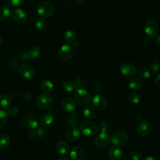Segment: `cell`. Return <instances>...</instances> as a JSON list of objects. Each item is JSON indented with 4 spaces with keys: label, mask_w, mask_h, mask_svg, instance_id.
<instances>
[{
    "label": "cell",
    "mask_w": 160,
    "mask_h": 160,
    "mask_svg": "<svg viewBox=\"0 0 160 160\" xmlns=\"http://www.w3.org/2000/svg\"><path fill=\"white\" fill-rule=\"evenodd\" d=\"M36 132H37V136H38V138L41 139L44 138L46 136V131L43 128H38Z\"/></svg>",
    "instance_id": "39"
},
{
    "label": "cell",
    "mask_w": 160,
    "mask_h": 160,
    "mask_svg": "<svg viewBox=\"0 0 160 160\" xmlns=\"http://www.w3.org/2000/svg\"><path fill=\"white\" fill-rule=\"evenodd\" d=\"M1 41H2V39H1V37L0 36V44H1Z\"/></svg>",
    "instance_id": "50"
},
{
    "label": "cell",
    "mask_w": 160,
    "mask_h": 160,
    "mask_svg": "<svg viewBox=\"0 0 160 160\" xmlns=\"http://www.w3.org/2000/svg\"><path fill=\"white\" fill-rule=\"evenodd\" d=\"M83 114L86 118L89 119H92L95 118L96 116V112L95 110L91 106L85 107L83 110Z\"/></svg>",
    "instance_id": "25"
},
{
    "label": "cell",
    "mask_w": 160,
    "mask_h": 160,
    "mask_svg": "<svg viewBox=\"0 0 160 160\" xmlns=\"http://www.w3.org/2000/svg\"><path fill=\"white\" fill-rule=\"evenodd\" d=\"M128 99H129V101L131 103L135 104H138L139 102V100H140L139 95L137 93H136V92H131L129 94Z\"/></svg>",
    "instance_id": "34"
},
{
    "label": "cell",
    "mask_w": 160,
    "mask_h": 160,
    "mask_svg": "<svg viewBox=\"0 0 160 160\" xmlns=\"http://www.w3.org/2000/svg\"><path fill=\"white\" fill-rule=\"evenodd\" d=\"M76 38V34L75 31L72 29H68L64 33V40L68 42V43H71L74 41Z\"/></svg>",
    "instance_id": "23"
},
{
    "label": "cell",
    "mask_w": 160,
    "mask_h": 160,
    "mask_svg": "<svg viewBox=\"0 0 160 160\" xmlns=\"http://www.w3.org/2000/svg\"><path fill=\"white\" fill-rule=\"evenodd\" d=\"M108 154L109 158L112 160H121L124 158L123 151L118 147L110 148Z\"/></svg>",
    "instance_id": "16"
},
{
    "label": "cell",
    "mask_w": 160,
    "mask_h": 160,
    "mask_svg": "<svg viewBox=\"0 0 160 160\" xmlns=\"http://www.w3.org/2000/svg\"><path fill=\"white\" fill-rule=\"evenodd\" d=\"M119 70L122 74L128 77L132 76L136 73V67L129 62H124L121 64L119 67Z\"/></svg>",
    "instance_id": "11"
},
{
    "label": "cell",
    "mask_w": 160,
    "mask_h": 160,
    "mask_svg": "<svg viewBox=\"0 0 160 160\" xmlns=\"http://www.w3.org/2000/svg\"><path fill=\"white\" fill-rule=\"evenodd\" d=\"M142 160H158V159L152 156H146Z\"/></svg>",
    "instance_id": "46"
},
{
    "label": "cell",
    "mask_w": 160,
    "mask_h": 160,
    "mask_svg": "<svg viewBox=\"0 0 160 160\" xmlns=\"http://www.w3.org/2000/svg\"><path fill=\"white\" fill-rule=\"evenodd\" d=\"M46 22L45 19L42 18H40L38 19L37 21H36L35 29L37 31L41 32L44 29V28L46 27Z\"/></svg>",
    "instance_id": "29"
},
{
    "label": "cell",
    "mask_w": 160,
    "mask_h": 160,
    "mask_svg": "<svg viewBox=\"0 0 160 160\" xmlns=\"http://www.w3.org/2000/svg\"><path fill=\"white\" fill-rule=\"evenodd\" d=\"M19 73L23 78L31 79L35 76V69L29 64H24L20 67Z\"/></svg>",
    "instance_id": "8"
},
{
    "label": "cell",
    "mask_w": 160,
    "mask_h": 160,
    "mask_svg": "<svg viewBox=\"0 0 160 160\" xmlns=\"http://www.w3.org/2000/svg\"><path fill=\"white\" fill-rule=\"evenodd\" d=\"M62 108L68 112H71L76 109V104L75 101L71 98H64L61 103Z\"/></svg>",
    "instance_id": "18"
},
{
    "label": "cell",
    "mask_w": 160,
    "mask_h": 160,
    "mask_svg": "<svg viewBox=\"0 0 160 160\" xmlns=\"http://www.w3.org/2000/svg\"><path fill=\"white\" fill-rule=\"evenodd\" d=\"M110 142L109 136L106 132H101L95 139V144L99 148H106Z\"/></svg>",
    "instance_id": "10"
},
{
    "label": "cell",
    "mask_w": 160,
    "mask_h": 160,
    "mask_svg": "<svg viewBox=\"0 0 160 160\" xmlns=\"http://www.w3.org/2000/svg\"><path fill=\"white\" fill-rule=\"evenodd\" d=\"M144 31L148 36L151 38H154L158 34L159 26L154 21L149 20L145 24Z\"/></svg>",
    "instance_id": "6"
},
{
    "label": "cell",
    "mask_w": 160,
    "mask_h": 160,
    "mask_svg": "<svg viewBox=\"0 0 160 160\" xmlns=\"http://www.w3.org/2000/svg\"><path fill=\"white\" fill-rule=\"evenodd\" d=\"M128 140V135L122 131H118L114 132L111 138L112 144L117 146H122L126 144Z\"/></svg>",
    "instance_id": "2"
},
{
    "label": "cell",
    "mask_w": 160,
    "mask_h": 160,
    "mask_svg": "<svg viewBox=\"0 0 160 160\" xmlns=\"http://www.w3.org/2000/svg\"><path fill=\"white\" fill-rule=\"evenodd\" d=\"M92 104L93 107L96 109L101 111L106 108L107 101L103 96L101 94H96L92 98Z\"/></svg>",
    "instance_id": "12"
},
{
    "label": "cell",
    "mask_w": 160,
    "mask_h": 160,
    "mask_svg": "<svg viewBox=\"0 0 160 160\" xmlns=\"http://www.w3.org/2000/svg\"><path fill=\"white\" fill-rule=\"evenodd\" d=\"M54 121V117L51 112H47L44 113L40 118V124L43 127L50 126Z\"/></svg>",
    "instance_id": "19"
},
{
    "label": "cell",
    "mask_w": 160,
    "mask_h": 160,
    "mask_svg": "<svg viewBox=\"0 0 160 160\" xmlns=\"http://www.w3.org/2000/svg\"><path fill=\"white\" fill-rule=\"evenodd\" d=\"M23 125L29 129H35L38 127V122L36 118L33 115H28L22 119Z\"/></svg>",
    "instance_id": "15"
},
{
    "label": "cell",
    "mask_w": 160,
    "mask_h": 160,
    "mask_svg": "<svg viewBox=\"0 0 160 160\" xmlns=\"http://www.w3.org/2000/svg\"><path fill=\"white\" fill-rule=\"evenodd\" d=\"M142 86L141 79L137 77L134 76L129 81V87L132 91L139 90Z\"/></svg>",
    "instance_id": "21"
},
{
    "label": "cell",
    "mask_w": 160,
    "mask_h": 160,
    "mask_svg": "<svg viewBox=\"0 0 160 160\" xmlns=\"http://www.w3.org/2000/svg\"><path fill=\"white\" fill-rule=\"evenodd\" d=\"M12 19L19 24H22L27 20L26 13L21 9H16L11 12Z\"/></svg>",
    "instance_id": "13"
},
{
    "label": "cell",
    "mask_w": 160,
    "mask_h": 160,
    "mask_svg": "<svg viewBox=\"0 0 160 160\" xmlns=\"http://www.w3.org/2000/svg\"><path fill=\"white\" fill-rule=\"evenodd\" d=\"M79 42L78 41H74V42H72V44L71 47L72 48L76 49V48H78L79 47Z\"/></svg>",
    "instance_id": "45"
},
{
    "label": "cell",
    "mask_w": 160,
    "mask_h": 160,
    "mask_svg": "<svg viewBox=\"0 0 160 160\" xmlns=\"http://www.w3.org/2000/svg\"><path fill=\"white\" fill-rule=\"evenodd\" d=\"M154 82H155V84L156 86L160 88V74H158L156 78H155V79H154Z\"/></svg>",
    "instance_id": "42"
},
{
    "label": "cell",
    "mask_w": 160,
    "mask_h": 160,
    "mask_svg": "<svg viewBox=\"0 0 160 160\" xmlns=\"http://www.w3.org/2000/svg\"><path fill=\"white\" fill-rule=\"evenodd\" d=\"M11 139L6 134H2L0 136V148L1 149H6L10 145Z\"/></svg>",
    "instance_id": "28"
},
{
    "label": "cell",
    "mask_w": 160,
    "mask_h": 160,
    "mask_svg": "<svg viewBox=\"0 0 160 160\" xmlns=\"http://www.w3.org/2000/svg\"><path fill=\"white\" fill-rule=\"evenodd\" d=\"M74 96L76 101L80 105L84 106L88 104L91 101V94L84 88H77L74 90Z\"/></svg>",
    "instance_id": "1"
},
{
    "label": "cell",
    "mask_w": 160,
    "mask_h": 160,
    "mask_svg": "<svg viewBox=\"0 0 160 160\" xmlns=\"http://www.w3.org/2000/svg\"><path fill=\"white\" fill-rule=\"evenodd\" d=\"M58 160H69V159L66 156H61L58 158Z\"/></svg>",
    "instance_id": "48"
},
{
    "label": "cell",
    "mask_w": 160,
    "mask_h": 160,
    "mask_svg": "<svg viewBox=\"0 0 160 160\" xmlns=\"http://www.w3.org/2000/svg\"><path fill=\"white\" fill-rule=\"evenodd\" d=\"M18 111H19V109H18V107L12 106V107H10L8 109L6 112H7L8 115L11 116H15L18 114Z\"/></svg>",
    "instance_id": "38"
},
{
    "label": "cell",
    "mask_w": 160,
    "mask_h": 160,
    "mask_svg": "<svg viewBox=\"0 0 160 160\" xmlns=\"http://www.w3.org/2000/svg\"><path fill=\"white\" fill-rule=\"evenodd\" d=\"M131 158L132 160H141L142 159V155L138 151H133L131 153Z\"/></svg>",
    "instance_id": "37"
},
{
    "label": "cell",
    "mask_w": 160,
    "mask_h": 160,
    "mask_svg": "<svg viewBox=\"0 0 160 160\" xmlns=\"http://www.w3.org/2000/svg\"><path fill=\"white\" fill-rule=\"evenodd\" d=\"M87 156L86 150L81 146L74 147L70 152V157L72 160H85Z\"/></svg>",
    "instance_id": "9"
},
{
    "label": "cell",
    "mask_w": 160,
    "mask_h": 160,
    "mask_svg": "<svg viewBox=\"0 0 160 160\" xmlns=\"http://www.w3.org/2000/svg\"><path fill=\"white\" fill-rule=\"evenodd\" d=\"M136 131L141 136H147L150 131L149 123L144 120L139 121L136 126Z\"/></svg>",
    "instance_id": "14"
},
{
    "label": "cell",
    "mask_w": 160,
    "mask_h": 160,
    "mask_svg": "<svg viewBox=\"0 0 160 160\" xmlns=\"http://www.w3.org/2000/svg\"><path fill=\"white\" fill-rule=\"evenodd\" d=\"M41 88L44 92L48 93L52 91L53 84L52 82L49 80H44L41 83Z\"/></svg>",
    "instance_id": "27"
},
{
    "label": "cell",
    "mask_w": 160,
    "mask_h": 160,
    "mask_svg": "<svg viewBox=\"0 0 160 160\" xmlns=\"http://www.w3.org/2000/svg\"><path fill=\"white\" fill-rule=\"evenodd\" d=\"M74 1L78 3H84V2H86L88 0H74Z\"/></svg>",
    "instance_id": "49"
},
{
    "label": "cell",
    "mask_w": 160,
    "mask_h": 160,
    "mask_svg": "<svg viewBox=\"0 0 160 160\" xmlns=\"http://www.w3.org/2000/svg\"><path fill=\"white\" fill-rule=\"evenodd\" d=\"M156 42L157 44L160 46V34L156 37Z\"/></svg>",
    "instance_id": "47"
},
{
    "label": "cell",
    "mask_w": 160,
    "mask_h": 160,
    "mask_svg": "<svg viewBox=\"0 0 160 160\" xmlns=\"http://www.w3.org/2000/svg\"><path fill=\"white\" fill-rule=\"evenodd\" d=\"M99 129H101V132H106L108 129V124L106 121H102L99 124Z\"/></svg>",
    "instance_id": "40"
},
{
    "label": "cell",
    "mask_w": 160,
    "mask_h": 160,
    "mask_svg": "<svg viewBox=\"0 0 160 160\" xmlns=\"http://www.w3.org/2000/svg\"><path fill=\"white\" fill-rule=\"evenodd\" d=\"M41 53L40 49L36 46L31 48L27 52L28 58L29 59H34L37 58Z\"/></svg>",
    "instance_id": "22"
},
{
    "label": "cell",
    "mask_w": 160,
    "mask_h": 160,
    "mask_svg": "<svg viewBox=\"0 0 160 160\" xmlns=\"http://www.w3.org/2000/svg\"><path fill=\"white\" fill-rule=\"evenodd\" d=\"M80 136V131L76 127H70L66 132V137L70 141H77Z\"/></svg>",
    "instance_id": "17"
},
{
    "label": "cell",
    "mask_w": 160,
    "mask_h": 160,
    "mask_svg": "<svg viewBox=\"0 0 160 160\" xmlns=\"http://www.w3.org/2000/svg\"><path fill=\"white\" fill-rule=\"evenodd\" d=\"M73 53L72 48L68 44H64L62 46L58 53L59 59L62 61H67L69 60Z\"/></svg>",
    "instance_id": "7"
},
{
    "label": "cell",
    "mask_w": 160,
    "mask_h": 160,
    "mask_svg": "<svg viewBox=\"0 0 160 160\" xmlns=\"http://www.w3.org/2000/svg\"><path fill=\"white\" fill-rule=\"evenodd\" d=\"M11 14L10 9L8 6H3L0 8V21H4L7 20Z\"/></svg>",
    "instance_id": "24"
},
{
    "label": "cell",
    "mask_w": 160,
    "mask_h": 160,
    "mask_svg": "<svg viewBox=\"0 0 160 160\" xmlns=\"http://www.w3.org/2000/svg\"><path fill=\"white\" fill-rule=\"evenodd\" d=\"M31 99V94L29 92H26L24 94L23 99L25 101H29Z\"/></svg>",
    "instance_id": "44"
},
{
    "label": "cell",
    "mask_w": 160,
    "mask_h": 160,
    "mask_svg": "<svg viewBox=\"0 0 160 160\" xmlns=\"http://www.w3.org/2000/svg\"><path fill=\"white\" fill-rule=\"evenodd\" d=\"M6 1L9 6L16 8L21 6L23 3L24 0H6Z\"/></svg>",
    "instance_id": "36"
},
{
    "label": "cell",
    "mask_w": 160,
    "mask_h": 160,
    "mask_svg": "<svg viewBox=\"0 0 160 160\" xmlns=\"http://www.w3.org/2000/svg\"><path fill=\"white\" fill-rule=\"evenodd\" d=\"M62 88L66 92H71L75 90L76 86L72 82H71L70 81H66L63 82Z\"/></svg>",
    "instance_id": "32"
},
{
    "label": "cell",
    "mask_w": 160,
    "mask_h": 160,
    "mask_svg": "<svg viewBox=\"0 0 160 160\" xmlns=\"http://www.w3.org/2000/svg\"><path fill=\"white\" fill-rule=\"evenodd\" d=\"M138 73L139 76L144 79H148L150 77L149 71L145 67H140L138 70Z\"/></svg>",
    "instance_id": "31"
},
{
    "label": "cell",
    "mask_w": 160,
    "mask_h": 160,
    "mask_svg": "<svg viewBox=\"0 0 160 160\" xmlns=\"http://www.w3.org/2000/svg\"><path fill=\"white\" fill-rule=\"evenodd\" d=\"M36 136H37V132L34 130V129H30L28 132V137L30 139H33L36 137Z\"/></svg>",
    "instance_id": "41"
},
{
    "label": "cell",
    "mask_w": 160,
    "mask_h": 160,
    "mask_svg": "<svg viewBox=\"0 0 160 160\" xmlns=\"http://www.w3.org/2000/svg\"><path fill=\"white\" fill-rule=\"evenodd\" d=\"M8 120V114L3 110H0V128L4 126Z\"/></svg>",
    "instance_id": "33"
},
{
    "label": "cell",
    "mask_w": 160,
    "mask_h": 160,
    "mask_svg": "<svg viewBox=\"0 0 160 160\" xmlns=\"http://www.w3.org/2000/svg\"><path fill=\"white\" fill-rule=\"evenodd\" d=\"M38 13L42 18L52 16L55 12V9L52 4L48 2L40 3L38 7Z\"/></svg>",
    "instance_id": "3"
},
{
    "label": "cell",
    "mask_w": 160,
    "mask_h": 160,
    "mask_svg": "<svg viewBox=\"0 0 160 160\" xmlns=\"http://www.w3.org/2000/svg\"><path fill=\"white\" fill-rule=\"evenodd\" d=\"M150 68L151 70L154 72L158 73L160 70V64L158 61H152L150 64Z\"/></svg>",
    "instance_id": "35"
},
{
    "label": "cell",
    "mask_w": 160,
    "mask_h": 160,
    "mask_svg": "<svg viewBox=\"0 0 160 160\" xmlns=\"http://www.w3.org/2000/svg\"><path fill=\"white\" fill-rule=\"evenodd\" d=\"M52 102L51 96L48 93H44L38 96L36 100V104L40 109L46 110L51 106Z\"/></svg>",
    "instance_id": "5"
},
{
    "label": "cell",
    "mask_w": 160,
    "mask_h": 160,
    "mask_svg": "<svg viewBox=\"0 0 160 160\" xmlns=\"http://www.w3.org/2000/svg\"><path fill=\"white\" fill-rule=\"evenodd\" d=\"M56 148L58 152L62 155H66L68 154L70 151L69 145L64 141H58L56 144Z\"/></svg>",
    "instance_id": "20"
},
{
    "label": "cell",
    "mask_w": 160,
    "mask_h": 160,
    "mask_svg": "<svg viewBox=\"0 0 160 160\" xmlns=\"http://www.w3.org/2000/svg\"><path fill=\"white\" fill-rule=\"evenodd\" d=\"M11 104V99L6 94H2L0 96V108L6 109L9 108Z\"/></svg>",
    "instance_id": "26"
},
{
    "label": "cell",
    "mask_w": 160,
    "mask_h": 160,
    "mask_svg": "<svg viewBox=\"0 0 160 160\" xmlns=\"http://www.w3.org/2000/svg\"><path fill=\"white\" fill-rule=\"evenodd\" d=\"M79 122V121L78 118L77 114L75 112H72L71 114V117L69 118L68 120V124L69 127H74V126H78Z\"/></svg>",
    "instance_id": "30"
},
{
    "label": "cell",
    "mask_w": 160,
    "mask_h": 160,
    "mask_svg": "<svg viewBox=\"0 0 160 160\" xmlns=\"http://www.w3.org/2000/svg\"><path fill=\"white\" fill-rule=\"evenodd\" d=\"M81 132L86 136H91L96 134L98 132V128L96 123L91 121H85L80 126Z\"/></svg>",
    "instance_id": "4"
},
{
    "label": "cell",
    "mask_w": 160,
    "mask_h": 160,
    "mask_svg": "<svg viewBox=\"0 0 160 160\" xmlns=\"http://www.w3.org/2000/svg\"><path fill=\"white\" fill-rule=\"evenodd\" d=\"M93 90H94L96 92H99L101 91V86H100L98 83H96V84L94 85Z\"/></svg>",
    "instance_id": "43"
}]
</instances>
